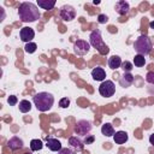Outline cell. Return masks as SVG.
<instances>
[{"label": "cell", "instance_id": "6da1fadb", "mask_svg": "<svg viewBox=\"0 0 154 154\" xmlns=\"http://www.w3.org/2000/svg\"><path fill=\"white\" fill-rule=\"evenodd\" d=\"M18 16L22 22L32 23V22H36L41 17V13L35 4L25 1V2H22L18 7Z\"/></svg>", "mask_w": 154, "mask_h": 154}, {"label": "cell", "instance_id": "7a4b0ae2", "mask_svg": "<svg viewBox=\"0 0 154 154\" xmlns=\"http://www.w3.org/2000/svg\"><path fill=\"white\" fill-rule=\"evenodd\" d=\"M34 105L40 112H47L52 108L54 103V96L47 91H40L32 96Z\"/></svg>", "mask_w": 154, "mask_h": 154}, {"label": "cell", "instance_id": "3957f363", "mask_svg": "<svg viewBox=\"0 0 154 154\" xmlns=\"http://www.w3.org/2000/svg\"><path fill=\"white\" fill-rule=\"evenodd\" d=\"M89 43H90V46H93L94 48H96L97 52L101 55H106L109 52V48L103 42L102 36H101V31L99 29H95V30H93L90 32V35H89Z\"/></svg>", "mask_w": 154, "mask_h": 154}, {"label": "cell", "instance_id": "277c9868", "mask_svg": "<svg viewBox=\"0 0 154 154\" xmlns=\"http://www.w3.org/2000/svg\"><path fill=\"white\" fill-rule=\"evenodd\" d=\"M134 48L137 52V54L141 55H148L152 52L153 48V43L150 41V38L147 35H140L134 43Z\"/></svg>", "mask_w": 154, "mask_h": 154}, {"label": "cell", "instance_id": "5b68a950", "mask_svg": "<svg viewBox=\"0 0 154 154\" xmlns=\"http://www.w3.org/2000/svg\"><path fill=\"white\" fill-rule=\"evenodd\" d=\"M99 93L103 97H111V96H113L114 93H116V85H114V83L112 81L105 79L99 85Z\"/></svg>", "mask_w": 154, "mask_h": 154}, {"label": "cell", "instance_id": "8992f818", "mask_svg": "<svg viewBox=\"0 0 154 154\" xmlns=\"http://www.w3.org/2000/svg\"><path fill=\"white\" fill-rule=\"evenodd\" d=\"M59 16L65 22H70L72 19H75L76 17V11L75 8L71 6V5H64L60 7V11H59Z\"/></svg>", "mask_w": 154, "mask_h": 154}, {"label": "cell", "instance_id": "52a82bcc", "mask_svg": "<svg viewBox=\"0 0 154 154\" xmlns=\"http://www.w3.org/2000/svg\"><path fill=\"white\" fill-rule=\"evenodd\" d=\"M90 49V43L85 40H77L73 43V52L77 55H85Z\"/></svg>", "mask_w": 154, "mask_h": 154}, {"label": "cell", "instance_id": "ba28073f", "mask_svg": "<svg viewBox=\"0 0 154 154\" xmlns=\"http://www.w3.org/2000/svg\"><path fill=\"white\" fill-rule=\"evenodd\" d=\"M91 123L89 120H78L76 123V128H75V132L77 135H88L91 131Z\"/></svg>", "mask_w": 154, "mask_h": 154}, {"label": "cell", "instance_id": "9c48e42d", "mask_svg": "<svg viewBox=\"0 0 154 154\" xmlns=\"http://www.w3.org/2000/svg\"><path fill=\"white\" fill-rule=\"evenodd\" d=\"M19 36H20V40H22L23 42L29 43V42H31V40L34 38L35 31H34V29H31V28H29V26H24V28L20 29Z\"/></svg>", "mask_w": 154, "mask_h": 154}, {"label": "cell", "instance_id": "30bf717a", "mask_svg": "<svg viewBox=\"0 0 154 154\" xmlns=\"http://www.w3.org/2000/svg\"><path fill=\"white\" fill-rule=\"evenodd\" d=\"M114 10L120 16H125L129 13V10H130V5L128 1H124V0H120L118 2H116V6H114Z\"/></svg>", "mask_w": 154, "mask_h": 154}, {"label": "cell", "instance_id": "8fae6325", "mask_svg": "<svg viewBox=\"0 0 154 154\" xmlns=\"http://www.w3.org/2000/svg\"><path fill=\"white\" fill-rule=\"evenodd\" d=\"M7 147L11 149V150H17V149H20L23 148V140L19 138L18 136H13L8 140L7 142Z\"/></svg>", "mask_w": 154, "mask_h": 154}, {"label": "cell", "instance_id": "7c38bea8", "mask_svg": "<svg viewBox=\"0 0 154 154\" xmlns=\"http://www.w3.org/2000/svg\"><path fill=\"white\" fill-rule=\"evenodd\" d=\"M91 77L94 81H99V82H103L106 78V71L102 67H94L91 70Z\"/></svg>", "mask_w": 154, "mask_h": 154}, {"label": "cell", "instance_id": "4fadbf2b", "mask_svg": "<svg viewBox=\"0 0 154 154\" xmlns=\"http://www.w3.org/2000/svg\"><path fill=\"white\" fill-rule=\"evenodd\" d=\"M46 146H47L52 152H60V150L63 149L60 141L57 140V138H53V137H47V143H46Z\"/></svg>", "mask_w": 154, "mask_h": 154}, {"label": "cell", "instance_id": "5bb4252c", "mask_svg": "<svg viewBox=\"0 0 154 154\" xmlns=\"http://www.w3.org/2000/svg\"><path fill=\"white\" fill-rule=\"evenodd\" d=\"M132 83H134V76H132L130 72H124L123 76L120 77V79H119V84H120L123 88H128V87H130Z\"/></svg>", "mask_w": 154, "mask_h": 154}, {"label": "cell", "instance_id": "9a60e30c", "mask_svg": "<svg viewBox=\"0 0 154 154\" xmlns=\"http://www.w3.org/2000/svg\"><path fill=\"white\" fill-rule=\"evenodd\" d=\"M69 144H70L72 148H75L76 150H78V152L83 150V148H84V144H83L82 140H81L79 137H77V136H71V137L69 138Z\"/></svg>", "mask_w": 154, "mask_h": 154}, {"label": "cell", "instance_id": "2e32d148", "mask_svg": "<svg viewBox=\"0 0 154 154\" xmlns=\"http://www.w3.org/2000/svg\"><path fill=\"white\" fill-rule=\"evenodd\" d=\"M122 59H120V57H118V55H112L109 59H108V67L109 69H112V70H117V69H119L120 66H122Z\"/></svg>", "mask_w": 154, "mask_h": 154}, {"label": "cell", "instance_id": "e0dca14e", "mask_svg": "<svg viewBox=\"0 0 154 154\" xmlns=\"http://www.w3.org/2000/svg\"><path fill=\"white\" fill-rule=\"evenodd\" d=\"M128 134L125 132V131H118V132H116L114 135H113V140H114V142L117 143V144H123V143H125L126 141H128Z\"/></svg>", "mask_w": 154, "mask_h": 154}, {"label": "cell", "instance_id": "ac0fdd59", "mask_svg": "<svg viewBox=\"0 0 154 154\" xmlns=\"http://www.w3.org/2000/svg\"><path fill=\"white\" fill-rule=\"evenodd\" d=\"M101 132H102V135H105L106 137H111V136H113V135L116 134L113 125L109 124V123H105V124L101 126Z\"/></svg>", "mask_w": 154, "mask_h": 154}, {"label": "cell", "instance_id": "d6986e66", "mask_svg": "<svg viewBox=\"0 0 154 154\" xmlns=\"http://www.w3.org/2000/svg\"><path fill=\"white\" fill-rule=\"evenodd\" d=\"M55 1L52 0V1H48V0H37V5L38 7L43 8V10H52L54 6H55Z\"/></svg>", "mask_w": 154, "mask_h": 154}, {"label": "cell", "instance_id": "ffe728a7", "mask_svg": "<svg viewBox=\"0 0 154 154\" xmlns=\"http://www.w3.org/2000/svg\"><path fill=\"white\" fill-rule=\"evenodd\" d=\"M42 147H43V143H42L41 140H38V138H34V140L30 141V149H31L32 152L41 150Z\"/></svg>", "mask_w": 154, "mask_h": 154}, {"label": "cell", "instance_id": "44dd1931", "mask_svg": "<svg viewBox=\"0 0 154 154\" xmlns=\"http://www.w3.org/2000/svg\"><path fill=\"white\" fill-rule=\"evenodd\" d=\"M18 107H19V111L22 113H28L31 109V103L28 100H22V101H19V106Z\"/></svg>", "mask_w": 154, "mask_h": 154}, {"label": "cell", "instance_id": "7402d4cb", "mask_svg": "<svg viewBox=\"0 0 154 154\" xmlns=\"http://www.w3.org/2000/svg\"><path fill=\"white\" fill-rule=\"evenodd\" d=\"M144 64H146V58H144V55L136 54L135 58H134V65H135L136 67H142V66H144Z\"/></svg>", "mask_w": 154, "mask_h": 154}, {"label": "cell", "instance_id": "603a6c76", "mask_svg": "<svg viewBox=\"0 0 154 154\" xmlns=\"http://www.w3.org/2000/svg\"><path fill=\"white\" fill-rule=\"evenodd\" d=\"M36 48H37L36 43H34V42H29V43H26V45H25V47H24V51H25L26 53L31 54V53H34V52L36 51Z\"/></svg>", "mask_w": 154, "mask_h": 154}, {"label": "cell", "instance_id": "cb8c5ba5", "mask_svg": "<svg viewBox=\"0 0 154 154\" xmlns=\"http://www.w3.org/2000/svg\"><path fill=\"white\" fill-rule=\"evenodd\" d=\"M120 67L123 69L124 72H130V71L132 70V67H134V64L130 63V61H128V60H125V61L122 63V66H120Z\"/></svg>", "mask_w": 154, "mask_h": 154}, {"label": "cell", "instance_id": "d4e9b609", "mask_svg": "<svg viewBox=\"0 0 154 154\" xmlns=\"http://www.w3.org/2000/svg\"><path fill=\"white\" fill-rule=\"evenodd\" d=\"M59 106H60L61 108H67V107L70 106V99L63 97V99L59 101Z\"/></svg>", "mask_w": 154, "mask_h": 154}, {"label": "cell", "instance_id": "484cf974", "mask_svg": "<svg viewBox=\"0 0 154 154\" xmlns=\"http://www.w3.org/2000/svg\"><path fill=\"white\" fill-rule=\"evenodd\" d=\"M7 102H8V105H10V106H14V105H17L18 99H17V96H16V95H10V96L7 97Z\"/></svg>", "mask_w": 154, "mask_h": 154}, {"label": "cell", "instance_id": "4316f807", "mask_svg": "<svg viewBox=\"0 0 154 154\" xmlns=\"http://www.w3.org/2000/svg\"><path fill=\"white\" fill-rule=\"evenodd\" d=\"M97 22L100 23V24H106L107 22H108V17L106 16V14H99L97 16Z\"/></svg>", "mask_w": 154, "mask_h": 154}, {"label": "cell", "instance_id": "83f0119b", "mask_svg": "<svg viewBox=\"0 0 154 154\" xmlns=\"http://www.w3.org/2000/svg\"><path fill=\"white\" fill-rule=\"evenodd\" d=\"M146 81H147L148 83H150V84H154V72L149 71V72L146 75Z\"/></svg>", "mask_w": 154, "mask_h": 154}, {"label": "cell", "instance_id": "f1b7e54d", "mask_svg": "<svg viewBox=\"0 0 154 154\" xmlns=\"http://www.w3.org/2000/svg\"><path fill=\"white\" fill-rule=\"evenodd\" d=\"M94 140H95V137H94L93 135H87L85 138H84V143H85V144H90V143L94 142Z\"/></svg>", "mask_w": 154, "mask_h": 154}, {"label": "cell", "instance_id": "f546056e", "mask_svg": "<svg viewBox=\"0 0 154 154\" xmlns=\"http://www.w3.org/2000/svg\"><path fill=\"white\" fill-rule=\"evenodd\" d=\"M58 154H75V152L70 148H63L60 152H58Z\"/></svg>", "mask_w": 154, "mask_h": 154}, {"label": "cell", "instance_id": "4dcf8cb0", "mask_svg": "<svg viewBox=\"0 0 154 154\" xmlns=\"http://www.w3.org/2000/svg\"><path fill=\"white\" fill-rule=\"evenodd\" d=\"M149 142H150V144L154 147V134H152V135L149 136Z\"/></svg>", "mask_w": 154, "mask_h": 154}, {"label": "cell", "instance_id": "1f68e13d", "mask_svg": "<svg viewBox=\"0 0 154 154\" xmlns=\"http://www.w3.org/2000/svg\"><path fill=\"white\" fill-rule=\"evenodd\" d=\"M149 25H150V28H153V29H154V22H150V23H149Z\"/></svg>", "mask_w": 154, "mask_h": 154}, {"label": "cell", "instance_id": "d6a6232c", "mask_svg": "<svg viewBox=\"0 0 154 154\" xmlns=\"http://www.w3.org/2000/svg\"><path fill=\"white\" fill-rule=\"evenodd\" d=\"M93 4H94V5H99V4H100V1H93Z\"/></svg>", "mask_w": 154, "mask_h": 154}, {"label": "cell", "instance_id": "836d02e7", "mask_svg": "<svg viewBox=\"0 0 154 154\" xmlns=\"http://www.w3.org/2000/svg\"><path fill=\"white\" fill-rule=\"evenodd\" d=\"M25 154H32V153H29V152H28V153H25Z\"/></svg>", "mask_w": 154, "mask_h": 154}]
</instances>
